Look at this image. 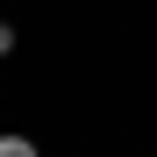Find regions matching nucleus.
Returning <instances> with one entry per match:
<instances>
[{
  "label": "nucleus",
  "instance_id": "obj_1",
  "mask_svg": "<svg viewBox=\"0 0 157 157\" xmlns=\"http://www.w3.org/2000/svg\"><path fill=\"white\" fill-rule=\"evenodd\" d=\"M0 157H43V150H36L29 136H0Z\"/></svg>",
  "mask_w": 157,
  "mask_h": 157
},
{
  "label": "nucleus",
  "instance_id": "obj_2",
  "mask_svg": "<svg viewBox=\"0 0 157 157\" xmlns=\"http://www.w3.org/2000/svg\"><path fill=\"white\" fill-rule=\"evenodd\" d=\"M7 50H14V29H7V21H0V57H7Z\"/></svg>",
  "mask_w": 157,
  "mask_h": 157
}]
</instances>
